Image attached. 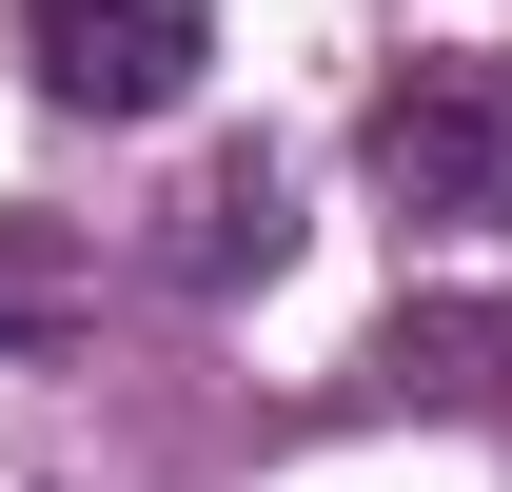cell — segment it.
<instances>
[{
    "label": "cell",
    "mask_w": 512,
    "mask_h": 492,
    "mask_svg": "<svg viewBox=\"0 0 512 492\" xmlns=\"http://www.w3.org/2000/svg\"><path fill=\"white\" fill-rule=\"evenodd\" d=\"M355 158H375V197L414 217V237H493V217H512V60H493V40L394 60L375 119H355Z\"/></svg>",
    "instance_id": "obj_1"
},
{
    "label": "cell",
    "mask_w": 512,
    "mask_h": 492,
    "mask_svg": "<svg viewBox=\"0 0 512 492\" xmlns=\"http://www.w3.org/2000/svg\"><path fill=\"white\" fill-rule=\"evenodd\" d=\"M217 60V0H20V79L60 119H178Z\"/></svg>",
    "instance_id": "obj_2"
},
{
    "label": "cell",
    "mask_w": 512,
    "mask_h": 492,
    "mask_svg": "<svg viewBox=\"0 0 512 492\" xmlns=\"http://www.w3.org/2000/svg\"><path fill=\"white\" fill-rule=\"evenodd\" d=\"M276 256H296V178L276 158H217L178 197V276H276Z\"/></svg>",
    "instance_id": "obj_3"
},
{
    "label": "cell",
    "mask_w": 512,
    "mask_h": 492,
    "mask_svg": "<svg viewBox=\"0 0 512 492\" xmlns=\"http://www.w3.org/2000/svg\"><path fill=\"white\" fill-rule=\"evenodd\" d=\"M79 296H99V256H79L60 217H0V335H60Z\"/></svg>",
    "instance_id": "obj_4"
}]
</instances>
